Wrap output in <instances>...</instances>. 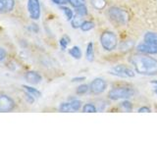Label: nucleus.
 Listing matches in <instances>:
<instances>
[{"label": "nucleus", "mask_w": 157, "mask_h": 147, "mask_svg": "<svg viewBox=\"0 0 157 147\" xmlns=\"http://www.w3.org/2000/svg\"><path fill=\"white\" fill-rule=\"evenodd\" d=\"M136 72L144 76L157 75V60L145 55H136L131 59Z\"/></svg>", "instance_id": "f257e3e1"}, {"label": "nucleus", "mask_w": 157, "mask_h": 147, "mask_svg": "<svg viewBox=\"0 0 157 147\" xmlns=\"http://www.w3.org/2000/svg\"><path fill=\"white\" fill-rule=\"evenodd\" d=\"M100 43L102 47L107 51H113L118 45V38L113 32L106 31L102 32L100 36Z\"/></svg>", "instance_id": "f03ea898"}, {"label": "nucleus", "mask_w": 157, "mask_h": 147, "mask_svg": "<svg viewBox=\"0 0 157 147\" xmlns=\"http://www.w3.org/2000/svg\"><path fill=\"white\" fill-rule=\"evenodd\" d=\"M110 19L117 24H121V26H125L129 21V14L127 11L123 10L118 7H112L108 11Z\"/></svg>", "instance_id": "7ed1b4c3"}, {"label": "nucleus", "mask_w": 157, "mask_h": 147, "mask_svg": "<svg viewBox=\"0 0 157 147\" xmlns=\"http://www.w3.org/2000/svg\"><path fill=\"white\" fill-rule=\"evenodd\" d=\"M135 91L131 87H116L113 88L108 93V97L111 100H119V99H128L132 97Z\"/></svg>", "instance_id": "20e7f679"}, {"label": "nucleus", "mask_w": 157, "mask_h": 147, "mask_svg": "<svg viewBox=\"0 0 157 147\" xmlns=\"http://www.w3.org/2000/svg\"><path fill=\"white\" fill-rule=\"evenodd\" d=\"M109 74L112 76L123 77V78L134 77L136 75V73L132 71L130 67L125 66V65H117L115 67H113L109 70Z\"/></svg>", "instance_id": "39448f33"}, {"label": "nucleus", "mask_w": 157, "mask_h": 147, "mask_svg": "<svg viewBox=\"0 0 157 147\" xmlns=\"http://www.w3.org/2000/svg\"><path fill=\"white\" fill-rule=\"evenodd\" d=\"M16 107V103L11 97L4 93H0V112H11Z\"/></svg>", "instance_id": "423d86ee"}, {"label": "nucleus", "mask_w": 157, "mask_h": 147, "mask_svg": "<svg viewBox=\"0 0 157 147\" xmlns=\"http://www.w3.org/2000/svg\"><path fill=\"white\" fill-rule=\"evenodd\" d=\"M28 11L32 20L36 21L40 18L41 9L39 0H28Z\"/></svg>", "instance_id": "0eeeda50"}, {"label": "nucleus", "mask_w": 157, "mask_h": 147, "mask_svg": "<svg viewBox=\"0 0 157 147\" xmlns=\"http://www.w3.org/2000/svg\"><path fill=\"white\" fill-rule=\"evenodd\" d=\"M107 85L106 81L101 77H96L94 78L90 85V90L92 94L94 95H98L101 94L102 92H104V90L106 89Z\"/></svg>", "instance_id": "6e6552de"}, {"label": "nucleus", "mask_w": 157, "mask_h": 147, "mask_svg": "<svg viewBox=\"0 0 157 147\" xmlns=\"http://www.w3.org/2000/svg\"><path fill=\"white\" fill-rule=\"evenodd\" d=\"M82 106V102L80 100H73L71 102H67V103H62L59 107V110L61 112H77L81 109Z\"/></svg>", "instance_id": "1a4fd4ad"}, {"label": "nucleus", "mask_w": 157, "mask_h": 147, "mask_svg": "<svg viewBox=\"0 0 157 147\" xmlns=\"http://www.w3.org/2000/svg\"><path fill=\"white\" fill-rule=\"evenodd\" d=\"M137 51L140 53H146V54H156L157 53V46L152 45V44L142 42L139 44L136 47Z\"/></svg>", "instance_id": "9d476101"}, {"label": "nucleus", "mask_w": 157, "mask_h": 147, "mask_svg": "<svg viewBox=\"0 0 157 147\" xmlns=\"http://www.w3.org/2000/svg\"><path fill=\"white\" fill-rule=\"evenodd\" d=\"M25 78H26V81L28 82L32 83V85H37V83H39L42 81V77L37 72L34 71L28 72L26 74V76H25Z\"/></svg>", "instance_id": "9b49d317"}, {"label": "nucleus", "mask_w": 157, "mask_h": 147, "mask_svg": "<svg viewBox=\"0 0 157 147\" xmlns=\"http://www.w3.org/2000/svg\"><path fill=\"white\" fill-rule=\"evenodd\" d=\"M15 0H0V13L5 14L14 10Z\"/></svg>", "instance_id": "f8f14e48"}, {"label": "nucleus", "mask_w": 157, "mask_h": 147, "mask_svg": "<svg viewBox=\"0 0 157 147\" xmlns=\"http://www.w3.org/2000/svg\"><path fill=\"white\" fill-rule=\"evenodd\" d=\"M144 42L157 46V33L156 32H146L144 36Z\"/></svg>", "instance_id": "ddd939ff"}, {"label": "nucleus", "mask_w": 157, "mask_h": 147, "mask_svg": "<svg viewBox=\"0 0 157 147\" xmlns=\"http://www.w3.org/2000/svg\"><path fill=\"white\" fill-rule=\"evenodd\" d=\"M86 55V60L88 62H92L93 60H94V48H93L92 42H90L87 44Z\"/></svg>", "instance_id": "4468645a"}, {"label": "nucleus", "mask_w": 157, "mask_h": 147, "mask_svg": "<svg viewBox=\"0 0 157 147\" xmlns=\"http://www.w3.org/2000/svg\"><path fill=\"white\" fill-rule=\"evenodd\" d=\"M90 3L96 10H103L107 5L106 0H90Z\"/></svg>", "instance_id": "2eb2a0df"}, {"label": "nucleus", "mask_w": 157, "mask_h": 147, "mask_svg": "<svg viewBox=\"0 0 157 147\" xmlns=\"http://www.w3.org/2000/svg\"><path fill=\"white\" fill-rule=\"evenodd\" d=\"M69 54H70L73 58L77 59V60L82 58V50L78 46H73L70 50H69Z\"/></svg>", "instance_id": "dca6fc26"}, {"label": "nucleus", "mask_w": 157, "mask_h": 147, "mask_svg": "<svg viewBox=\"0 0 157 147\" xmlns=\"http://www.w3.org/2000/svg\"><path fill=\"white\" fill-rule=\"evenodd\" d=\"M85 22L83 21V18L82 16H80V15H77V16L73 17V19L71 20V23H72V27L74 28H81L82 24Z\"/></svg>", "instance_id": "f3484780"}, {"label": "nucleus", "mask_w": 157, "mask_h": 147, "mask_svg": "<svg viewBox=\"0 0 157 147\" xmlns=\"http://www.w3.org/2000/svg\"><path fill=\"white\" fill-rule=\"evenodd\" d=\"M23 87L25 88V90H26L27 92L31 93V94H32L33 96H34V97L38 98V97H40V96H41L40 91H38V90L36 89V88H33V87H32V86H28V85H24Z\"/></svg>", "instance_id": "a211bd4d"}, {"label": "nucleus", "mask_w": 157, "mask_h": 147, "mask_svg": "<svg viewBox=\"0 0 157 147\" xmlns=\"http://www.w3.org/2000/svg\"><path fill=\"white\" fill-rule=\"evenodd\" d=\"M94 28V23L90 21H85L81 26V29L82 32H88Z\"/></svg>", "instance_id": "6ab92c4d"}, {"label": "nucleus", "mask_w": 157, "mask_h": 147, "mask_svg": "<svg viewBox=\"0 0 157 147\" xmlns=\"http://www.w3.org/2000/svg\"><path fill=\"white\" fill-rule=\"evenodd\" d=\"M96 111H97V108L93 104H91V103H87V104H86L82 108L83 113H95Z\"/></svg>", "instance_id": "aec40b11"}, {"label": "nucleus", "mask_w": 157, "mask_h": 147, "mask_svg": "<svg viewBox=\"0 0 157 147\" xmlns=\"http://www.w3.org/2000/svg\"><path fill=\"white\" fill-rule=\"evenodd\" d=\"M60 9L63 11V13L65 14V16H66L68 21H71V20L73 19V17H74V13H73L72 10L70 8H68V7H65V6H62Z\"/></svg>", "instance_id": "412c9836"}, {"label": "nucleus", "mask_w": 157, "mask_h": 147, "mask_svg": "<svg viewBox=\"0 0 157 147\" xmlns=\"http://www.w3.org/2000/svg\"><path fill=\"white\" fill-rule=\"evenodd\" d=\"M76 13L77 15H80V16H86L87 15V8L86 7V5H82L80 7L76 8Z\"/></svg>", "instance_id": "4be33fe9"}, {"label": "nucleus", "mask_w": 157, "mask_h": 147, "mask_svg": "<svg viewBox=\"0 0 157 147\" xmlns=\"http://www.w3.org/2000/svg\"><path fill=\"white\" fill-rule=\"evenodd\" d=\"M88 90H90V86H88L87 85H81L77 88V93L78 94L82 95V94H86Z\"/></svg>", "instance_id": "5701e85b"}, {"label": "nucleus", "mask_w": 157, "mask_h": 147, "mask_svg": "<svg viewBox=\"0 0 157 147\" xmlns=\"http://www.w3.org/2000/svg\"><path fill=\"white\" fill-rule=\"evenodd\" d=\"M67 1L75 8L80 7V6H82V5L86 4V0H67Z\"/></svg>", "instance_id": "b1692460"}, {"label": "nucleus", "mask_w": 157, "mask_h": 147, "mask_svg": "<svg viewBox=\"0 0 157 147\" xmlns=\"http://www.w3.org/2000/svg\"><path fill=\"white\" fill-rule=\"evenodd\" d=\"M121 108L124 111L126 112H131L132 110V103L129 101H124L121 103Z\"/></svg>", "instance_id": "393cba45"}, {"label": "nucleus", "mask_w": 157, "mask_h": 147, "mask_svg": "<svg viewBox=\"0 0 157 147\" xmlns=\"http://www.w3.org/2000/svg\"><path fill=\"white\" fill-rule=\"evenodd\" d=\"M70 43V38H69L67 36H63L61 39H60V45H61V48L63 49V50H65V49L67 48L68 44Z\"/></svg>", "instance_id": "a878e982"}, {"label": "nucleus", "mask_w": 157, "mask_h": 147, "mask_svg": "<svg viewBox=\"0 0 157 147\" xmlns=\"http://www.w3.org/2000/svg\"><path fill=\"white\" fill-rule=\"evenodd\" d=\"M24 97H25V99L27 100V102L29 103V104H33V103L34 102V96H33L31 93L26 92L24 94Z\"/></svg>", "instance_id": "bb28decb"}, {"label": "nucleus", "mask_w": 157, "mask_h": 147, "mask_svg": "<svg viewBox=\"0 0 157 147\" xmlns=\"http://www.w3.org/2000/svg\"><path fill=\"white\" fill-rule=\"evenodd\" d=\"M6 56H7V52H6V50H5L4 48H2V47H0V62H2L5 58H6Z\"/></svg>", "instance_id": "cd10ccee"}, {"label": "nucleus", "mask_w": 157, "mask_h": 147, "mask_svg": "<svg viewBox=\"0 0 157 147\" xmlns=\"http://www.w3.org/2000/svg\"><path fill=\"white\" fill-rule=\"evenodd\" d=\"M51 1L54 4H57V5H63V4H65V3L68 2L67 0H51Z\"/></svg>", "instance_id": "c85d7f7f"}, {"label": "nucleus", "mask_w": 157, "mask_h": 147, "mask_svg": "<svg viewBox=\"0 0 157 147\" xmlns=\"http://www.w3.org/2000/svg\"><path fill=\"white\" fill-rule=\"evenodd\" d=\"M139 112L140 113H149V112H151V110L149 109V108H147V107H141V108H140L139 109Z\"/></svg>", "instance_id": "c756f323"}, {"label": "nucleus", "mask_w": 157, "mask_h": 147, "mask_svg": "<svg viewBox=\"0 0 157 147\" xmlns=\"http://www.w3.org/2000/svg\"><path fill=\"white\" fill-rule=\"evenodd\" d=\"M86 80V77H74L72 78V81L77 82V81H82Z\"/></svg>", "instance_id": "7c9ffc66"}, {"label": "nucleus", "mask_w": 157, "mask_h": 147, "mask_svg": "<svg viewBox=\"0 0 157 147\" xmlns=\"http://www.w3.org/2000/svg\"><path fill=\"white\" fill-rule=\"evenodd\" d=\"M29 29H31V31L36 32H38V28H37L36 24H32V27L29 28Z\"/></svg>", "instance_id": "2f4dec72"}, {"label": "nucleus", "mask_w": 157, "mask_h": 147, "mask_svg": "<svg viewBox=\"0 0 157 147\" xmlns=\"http://www.w3.org/2000/svg\"><path fill=\"white\" fill-rule=\"evenodd\" d=\"M155 93H156V95H157V86L155 87Z\"/></svg>", "instance_id": "473e14b6"}]
</instances>
